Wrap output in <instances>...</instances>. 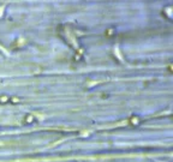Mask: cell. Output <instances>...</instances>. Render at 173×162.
<instances>
[{
	"mask_svg": "<svg viewBox=\"0 0 173 162\" xmlns=\"http://www.w3.org/2000/svg\"><path fill=\"white\" fill-rule=\"evenodd\" d=\"M130 124H131L132 126H137L139 124V119L137 117H131V118H130Z\"/></svg>",
	"mask_w": 173,
	"mask_h": 162,
	"instance_id": "1",
	"label": "cell"
},
{
	"mask_svg": "<svg viewBox=\"0 0 173 162\" xmlns=\"http://www.w3.org/2000/svg\"><path fill=\"white\" fill-rule=\"evenodd\" d=\"M34 117L31 115V114H28V115H25V119H24V123L25 124H31L33 121H34Z\"/></svg>",
	"mask_w": 173,
	"mask_h": 162,
	"instance_id": "2",
	"label": "cell"
},
{
	"mask_svg": "<svg viewBox=\"0 0 173 162\" xmlns=\"http://www.w3.org/2000/svg\"><path fill=\"white\" fill-rule=\"evenodd\" d=\"M8 101H10V97L5 96V95L0 96V103H6V102H8Z\"/></svg>",
	"mask_w": 173,
	"mask_h": 162,
	"instance_id": "3",
	"label": "cell"
},
{
	"mask_svg": "<svg viewBox=\"0 0 173 162\" xmlns=\"http://www.w3.org/2000/svg\"><path fill=\"white\" fill-rule=\"evenodd\" d=\"M10 101H11L12 103H18V102H19V98H18V97H11Z\"/></svg>",
	"mask_w": 173,
	"mask_h": 162,
	"instance_id": "4",
	"label": "cell"
},
{
	"mask_svg": "<svg viewBox=\"0 0 173 162\" xmlns=\"http://www.w3.org/2000/svg\"><path fill=\"white\" fill-rule=\"evenodd\" d=\"M113 34H114V31H113V29H108V30L106 31V35H107V36H112Z\"/></svg>",
	"mask_w": 173,
	"mask_h": 162,
	"instance_id": "5",
	"label": "cell"
},
{
	"mask_svg": "<svg viewBox=\"0 0 173 162\" xmlns=\"http://www.w3.org/2000/svg\"><path fill=\"white\" fill-rule=\"evenodd\" d=\"M2 10H4V6H1V7H0V16L2 15Z\"/></svg>",
	"mask_w": 173,
	"mask_h": 162,
	"instance_id": "6",
	"label": "cell"
}]
</instances>
